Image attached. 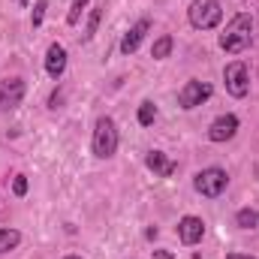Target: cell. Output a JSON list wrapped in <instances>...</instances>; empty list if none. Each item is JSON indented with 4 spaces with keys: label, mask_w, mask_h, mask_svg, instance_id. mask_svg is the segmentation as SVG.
Instances as JSON below:
<instances>
[{
    "label": "cell",
    "mask_w": 259,
    "mask_h": 259,
    "mask_svg": "<svg viewBox=\"0 0 259 259\" xmlns=\"http://www.w3.org/2000/svg\"><path fill=\"white\" fill-rule=\"evenodd\" d=\"M253 42V15L250 12H238L220 33V49L226 55H241L247 52Z\"/></svg>",
    "instance_id": "obj_1"
},
{
    "label": "cell",
    "mask_w": 259,
    "mask_h": 259,
    "mask_svg": "<svg viewBox=\"0 0 259 259\" xmlns=\"http://www.w3.org/2000/svg\"><path fill=\"white\" fill-rule=\"evenodd\" d=\"M118 145H121V133H118L115 118H109V115L97 118V124H94V139H91V151H94V157L109 160V157L118 154Z\"/></svg>",
    "instance_id": "obj_2"
},
{
    "label": "cell",
    "mask_w": 259,
    "mask_h": 259,
    "mask_svg": "<svg viewBox=\"0 0 259 259\" xmlns=\"http://www.w3.org/2000/svg\"><path fill=\"white\" fill-rule=\"evenodd\" d=\"M187 18L196 30H214L223 21V6L220 0H193L187 9Z\"/></svg>",
    "instance_id": "obj_3"
},
{
    "label": "cell",
    "mask_w": 259,
    "mask_h": 259,
    "mask_svg": "<svg viewBox=\"0 0 259 259\" xmlns=\"http://www.w3.org/2000/svg\"><path fill=\"white\" fill-rule=\"evenodd\" d=\"M226 187H229V175H226V169H220V166H208V169L196 172V178H193V190L199 196H205V199L223 196Z\"/></svg>",
    "instance_id": "obj_4"
},
{
    "label": "cell",
    "mask_w": 259,
    "mask_h": 259,
    "mask_svg": "<svg viewBox=\"0 0 259 259\" xmlns=\"http://www.w3.org/2000/svg\"><path fill=\"white\" fill-rule=\"evenodd\" d=\"M223 81H226V94L235 100H244L250 94V69L244 61H232L223 69Z\"/></svg>",
    "instance_id": "obj_5"
},
{
    "label": "cell",
    "mask_w": 259,
    "mask_h": 259,
    "mask_svg": "<svg viewBox=\"0 0 259 259\" xmlns=\"http://www.w3.org/2000/svg\"><path fill=\"white\" fill-rule=\"evenodd\" d=\"M211 94H214V88L208 84V81H202V78H190V81H184V88L178 91V106L181 109H199L202 103H208L211 100Z\"/></svg>",
    "instance_id": "obj_6"
},
{
    "label": "cell",
    "mask_w": 259,
    "mask_h": 259,
    "mask_svg": "<svg viewBox=\"0 0 259 259\" xmlns=\"http://www.w3.org/2000/svg\"><path fill=\"white\" fill-rule=\"evenodd\" d=\"M235 133H238V118H235V115H220V118H214L211 127H208V142L223 145V142L235 139Z\"/></svg>",
    "instance_id": "obj_7"
},
{
    "label": "cell",
    "mask_w": 259,
    "mask_h": 259,
    "mask_svg": "<svg viewBox=\"0 0 259 259\" xmlns=\"http://www.w3.org/2000/svg\"><path fill=\"white\" fill-rule=\"evenodd\" d=\"M202 235H205V223H202V217L187 214V217H181V220H178V238H181V244L193 247V244L202 241Z\"/></svg>",
    "instance_id": "obj_8"
},
{
    "label": "cell",
    "mask_w": 259,
    "mask_h": 259,
    "mask_svg": "<svg viewBox=\"0 0 259 259\" xmlns=\"http://www.w3.org/2000/svg\"><path fill=\"white\" fill-rule=\"evenodd\" d=\"M145 166H148L157 178H172V175L178 172V163H175L169 154H163V151H148V154H145Z\"/></svg>",
    "instance_id": "obj_9"
},
{
    "label": "cell",
    "mask_w": 259,
    "mask_h": 259,
    "mask_svg": "<svg viewBox=\"0 0 259 259\" xmlns=\"http://www.w3.org/2000/svg\"><path fill=\"white\" fill-rule=\"evenodd\" d=\"M24 81L21 78H3L0 81V109H15L24 100Z\"/></svg>",
    "instance_id": "obj_10"
},
{
    "label": "cell",
    "mask_w": 259,
    "mask_h": 259,
    "mask_svg": "<svg viewBox=\"0 0 259 259\" xmlns=\"http://www.w3.org/2000/svg\"><path fill=\"white\" fill-rule=\"evenodd\" d=\"M46 72H49V78H55V81H61V75L66 72V49L61 42H52V46L46 49Z\"/></svg>",
    "instance_id": "obj_11"
},
{
    "label": "cell",
    "mask_w": 259,
    "mask_h": 259,
    "mask_svg": "<svg viewBox=\"0 0 259 259\" xmlns=\"http://www.w3.org/2000/svg\"><path fill=\"white\" fill-rule=\"evenodd\" d=\"M148 30H151V18H139L127 33H124V39H121V55H133L142 46V39L148 36Z\"/></svg>",
    "instance_id": "obj_12"
},
{
    "label": "cell",
    "mask_w": 259,
    "mask_h": 259,
    "mask_svg": "<svg viewBox=\"0 0 259 259\" xmlns=\"http://www.w3.org/2000/svg\"><path fill=\"white\" fill-rule=\"evenodd\" d=\"M103 12H106V0H100V3L91 9L88 24H84V33H81V39H84V42H91V39H94V33H97V27H100V21H103Z\"/></svg>",
    "instance_id": "obj_13"
},
{
    "label": "cell",
    "mask_w": 259,
    "mask_h": 259,
    "mask_svg": "<svg viewBox=\"0 0 259 259\" xmlns=\"http://www.w3.org/2000/svg\"><path fill=\"white\" fill-rule=\"evenodd\" d=\"M235 226H238V229H256L259 226V211L250 208V205H247V208H238V211H235Z\"/></svg>",
    "instance_id": "obj_14"
},
{
    "label": "cell",
    "mask_w": 259,
    "mask_h": 259,
    "mask_svg": "<svg viewBox=\"0 0 259 259\" xmlns=\"http://www.w3.org/2000/svg\"><path fill=\"white\" fill-rule=\"evenodd\" d=\"M172 49H175V39H172L169 33H163L160 39H154V49H151V58H154V61H166V58L172 55Z\"/></svg>",
    "instance_id": "obj_15"
},
{
    "label": "cell",
    "mask_w": 259,
    "mask_h": 259,
    "mask_svg": "<svg viewBox=\"0 0 259 259\" xmlns=\"http://www.w3.org/2000/svg\"><path fill=\"white\" fill-rule=\"evenodd\" d=\"M21 244V232L18 229H0V253H12Z\"/></svg>",
    "instance_id": "obj_16"
},
{
    "label": "cell",
    "mask_w": 259,
    "mask_h": 259,
    "mask_svg": "<svg viewBox=\"0 0 259 259\" xmlns=\"http://www.w3.org/2000/svg\"><path fill=\"white\" fill-rule=\"evenodd\" d=\"M154 121H157V106H154L151 100H145V103L139 106V124H142V127H151Z\"/></svg>",
    "instance_id": "obj_17"
},
{
    "label": "cell",
    "mask_w": 259,
    "mask_h": 259,
    "mask_svg": "<svg viewBox=\"0 0 259 259\" xmlns=\"http://www.w3.org/2000/svg\"><path fill=\"white\" fill-rule=\"evenodd\" d=\"M88 3H91V0H72V3H69V12H66V24H78V18H81V12L88 9Z\"/></svg>",
    "instance_id": "obj_18"
},
{
    "label": "cell",
    "mask_w": 259,
    "mask_h": 259,
    "mask_svg": "<svg viewBox=\"0 0 259 259\" xmlns=\"http://www.w3.org/2000/svg\"><path fill=\"white\" fill-rule=\"evenodd\" d=\"M46 9H49V0H36V3H33V15H30V27H33V30L42 24V18H46Z\"/></svg>",
    "instance_id": "obj_19"
},
{
    "label": "cell",
    "mask_w": 259,
    "mask_h": 259,
    "mask_svg": "<svg viewBox=\"0 0 259 259\" xmlns=\"http://www.w3.org/2000/svg\"><path fill=\"white\" fill-rule=\"evenodd\" d=\"M12 193L15 196L27 193V178H24V175H15V178H12Z\"/></svg>",
    "instance_id": "obj_20"
},
{
    "label": "cell",
    "mask_w": 259,
    "mask_h": 259,
    "mask_svg": "<svg viewBox=\"0 0 259 259\" xmlns=\"http://www.w3.org/2000/svg\"><path fill=\"white\" fill-rule=\"evenodd\" d=\"M154 259H175V253H169V250H154Z\"/></svg>",
    "instance_id": "obj_21"
},
{
    "label": "cell",
    "mask_w": 259,
    "mask_h": 259,
    "mask_svg": "<svg viewBox=\"0 0 259 259\" xmlns=\"http://www.w3.org/2000/svg\"><path fill=\"white\" fill-rule=\"evenodd\" d=\"M226 259H256V256H247V253H229Z\"/></svg>",
    "instance_id": "obj_22"
},
{
    "label": "cell",
    "mask_w": 259,
    "mask_h": 259,
    "mask_svg": "<svg viewBox=\"0 0 259 259\" xmlns=\"http://www.w3.org/2000/svg\"><path fill=\"white\" fill-rule=\"evenodd\" d=\"M64 259H84V256H78V253H69V256H64Z\"/></svg>",
    "instance_id": "obj_23"
},
{
    "label": "cell",
    "mask_w": 259,
    "mask_h": 259,
    "mask_svg": "<svg viewBox=\"0 0 259 259\" xmlns=\"http://www.w3.org/2000/svg\"><path fill=\"white\" fill-rule=\"evenodd\" d=\"M15 3H18V6H27V3H30V0H15Z\"/></svg>",
    "instance_id": "obj_24"
}]
</instances>
